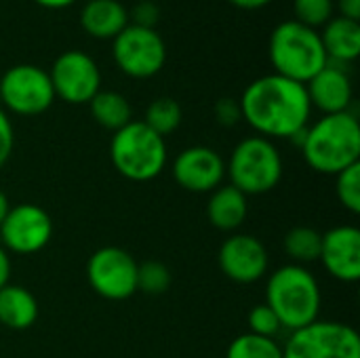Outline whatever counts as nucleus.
I'll list each match as a JSON object with an SVG mask.
<instances>
[{"label":"nucleus","instance_id":"1","mask_svg":"<svg viewBox=\"0 0 360 358\" xmlns=\"http://www.w3.org/2000/svg\"><path fill=\"white\" fill-rule=\"evenodd\" d=\"M243 120L266 139H293L312 116L306 84L278 74H266L247 84L240 99Z\"/></svg>","mask_w":360,"mask_h":358},{"label":"nucleus","instance_id":"2","mask_svg":"<svg viewBox=\"0 0 360 358\" xmlns=\"http://www.w3.org/2000/svg\"><path fill=\"white\" fill-rule=\"evenodd\" d=\"M306 165L321 175H338L360 162V122L354 112L323 114L291 139Z\"/></svg>","mask_w":360,"mask_h":358},{"label":"nucleus","instance_id":"3","mask_svg":"<svg viewBox=\"0 0 360 358\" xmlns=\"http://www.w3.org/2000/svg\"><path fill=\"white\" fill-rule=\"evenodd\" d=\"M264 304L276 314L283 329L297 331L319 321L323 306L321 285L306 266L285 264L268 276Z\"/></svg>","mask_w":360,"mask_h":358},{"label":"nucleus","instance_id":"4","mask_svg":"<svg viewBox=\"0 0 360 358\" xmlns=\"http://www.w3.org/2000/svg\"><path fill=\"white\" fill-rule=\"evenodd\" d=\"M268 59L274 74L306 84L327 63L319 30H312L295 19L278 23L268 40Z\"/></svg>","mask_w":360,"mask_h":358},{"label":"nucleus","instance_id":"5","mask_svg":"<svg viewBox=\"0 0 360 358\" xmlns=\"http://www.w3.org/2000/svg\"><path fill=\"white\" fill-rule=\"evenodd\" d=\"M110 160L120 177L146 184L165 171L169 162L167 141L143 120H131L112 135Z\"/></svg>","mask_w":360,"mask_h":358},{"label":"nucleus","instance_id":"6","mask_svg":"<svg viewBox=\"0 0 360 358\" xmlns=\"http://www.w3.org/2000/svg\"><path fill=\"white\" fill-rule=\"evenodd\" d=\"M283 173L285 162L281 150L272 139L259 135L240 139L226 162L230 186L240 190L245 196H262L276 190Z\"/></svg>","mask_w":360,"mask_h":358},{"label":"nucleus","instance_id":"7","mask_svg":"<svg viewBox=\"0 0 360 358\" xmlns=\"http://www.w3.org/2000/svg\"><path fill=\"white\" fill-rule=\"evenodd\" d=\"M283 358H360V335L346 323L319 319L289 333Z\"/></svg>","mask_w":360,"mask_h":358},{"label":"nucleus","instance_id":"8","mask_svg":"<svg viewBox=\"0 0 360 358\" xmlns=\"http://www.w3.org/2000/svg\"><path fill=\"white\" fill-rule=\"evenodd\" d=\"M55 103L49 72L34 63H17L0 76V108L17 116H40Z\"/></svg>","mask_w":360,"mask_h":358},{"label":"nucleus","instance_id":"9","mask_svg":"<svg viewBox=\"0 0 360 358\" xmlns=\"http://www.w3.org/2000/svg\"><path fill=\"white\" fill-rule=\"evenodd\" d=\"M112 59L129 78L146 80L165 68L167 44L156 30L129 23L112 40Z\"/></svg>","mask_w":360,"mask_h":358},{"label":"nucleus","instance_id":"10","mask_svg":"<svg viewBox=\"0 0 360 358\" xmlns=\"http://www.w3.org/2000/svg\"><path fill=\"white\" fill-rule=\"evenodd\" d=\"M137 260L122 247H101L86 262L91 289L108 302H124L137 293Z\"/></svg>","mask_w":360,"mask_h":358},{"label":"nucleus","instance_id":"11","mask_svg":"<svg viewBox=\"0 0 360 358\" xmlns=\"http://www.w3.org/2000/svg\"><path fill=\"white\" fill-rule=\"evenodd\" d=\"M49 78L55 91V99L72 106L89 103L101 91V70L97 61L78 49L61 53L53 61Z\"/></svg>","mask_w":360,"mask_h":358},{"label":"nucleus","instance_id":"12","mask_svg":"<svg viewBox=\"0 0 360 358\" xmlns=\"http://www.w3.org/2000/svg\"><path fill=\"white\" fill-rule=\"evenodd\" d=\"M53 238V219L51 215L34 205L21 203L8 209L0 226V245L6 253L15 255H34L40 253Z\"/></svg>","mask_w":360,"mask_h":358},{"label":"nucleus","instance_id":"13","mask_svg":"<svg viewBox=\"0 0 360 358\" xmlns=\"http://www.w3.org/2000/svg\"><path fill=\"white\" fill-rule=\"evenodd\" d=\"M217 264L221 274L232 283L253 285L268 274L270 255L257 236L234 232L221 243L217 251Z\"/></svg>","mask_w":360,"mask_h":358},{"label":"nucleus","instance_id":"14","mask_svg":"<svg viewBox=\"0 0 360 358\" xmlns=\"http://www.w3.org/2000/svg\"><path fill=\"white\" fill-rule=\"evenodd\" d=\"M171 173L186 192L211 194L226 179V160L209 146H190L175 156Z\"/></svg>","mask_w":360,"mask_h":358},{"label":"nucleus","instance_id":"15","mask_svg":"<svg viewBox=\"0 0 360 358\" xmlns=\"http://www.w3.org/2000/svg\"><path fill=\"white\" fill-rule=\"evenodd\" d=\"M319 262L340 283L360 281V230L356 226H335L323 234Z\"/></svg>","mask_w":360,"mask_h":358},{"label":"nucleus","instance_id":"16","mask_svg":"<svg viewBox=\"0 0 360 358\" xmlns=\"http://www.w3.org/2000/svg\"><path fill=\"white\" fill-rule=\"evenodd\" d=\"M306 91L312 110L316 108L323 114L348 112L354 97L350 74L346 72L344 65L333 61H329L314 78L306 82Z\"/></svg>","mask_w":360,"mask_h":358},{"label":"nucleus","instance_id":"17","mask_svg":"<svg viewBox=\"0 0 360 358\" xmlns=\"http://www.w3.org/2000/svg\"><path fill=\"white\" fill-rule=\"evenodd\" d=\"M247 215H249V196H245L234 186L221 184L209 194L207 217L215 230L234 234L247 222Z\"/></svg>","mask_w":360,"mask_h":358},{"label":"nucleus","instance_id":"18","mask_svg":"<svg viewBox=\"0 0 360 358\" xmlns=\"http://www.w3.org/2000/svg\"><path fill=\"white\" fill-rule=\"evenodd\" d=\"M129 25V8L120 0H89L80 11V27L99 40H114Z\"/></svg>","mask_w":360,"mask_h":358},{"label":"nucleus","instance_id":"19","mask_svg":"<svg viewBox=\"0 0 360 358\" xmlns=\"http://www.w3.org/2000/svg\"><path fill=\"white\" fill-rule=\"evenodd\" d=\"M327 59L340 65L352 63L360 55V21L331 17L319 32Z\"/></svg>","mask_w":360,"mask_h":358},{"label":"nucleus","instance_id":"20","mask_svg":"<svg viewBox=\"0 0 360 358\" xmlns=\"http://www.w3.org/2000/svg\"><path fill=\"white\" fill-rule=\"evenodd\" d=\"M40 314L38 300L21 285H4L0 289V325L13 331L30 329Z\"/></svg>","mask_w":360,"mask_h":358},{"label":"nucleus","instance_id":"21","mask_svg":"<svg viewBox=\"0 0 360 358\" xmlns=\"http://www.w3.org/2000/svg\"><path fill=\"white\" fill-rule=\"evenodd\" d=\"M89 108H91L93 120L112 133H116L118 129H122L124 124H129L133 120V108H131L129 99L124 95H120L118 91L101 89L89 101Z\"/></svg>","mask_w":360,"mask_h":358},{"label":"nucleus","instance_id":"22","mask_svg":"<svg viewBox=\"0 0 360 358\" xmlns=\"http://www.w3.org/2000/svg\"><path fill=\"white\" fill-rule=\"evenodd\" d=\"M321 243H323V234L319 230H314L310 226H295L285 234L283 249H285L287 257L291 260V264L306 266V264L319 262Z\"/></svg>","mask_w":360,"mask_h":358},{"label":"nucleus","instance_id":"23","mask_svg":"<svg viewBox=\"0 0 360 358\" xmlns=\"http://www.w3.org/2000/svg\"><path fill=\"white\" fill-rule=\"evenodd\" d=\"M181 120H184L181 106L173 97H158V99H154L148 106L146 116H143V122L154 133H158L160 137H167V135L175 133L179 129Z\"/></svg>","mask_w":360,"mask_h":358},{"label":"nucleus","instance_id":"24","mask_svg":"<svg viewBox=\"0 0 360 358\" xmlns=\"http://www.w3.org/2000/svg\"><path fill=\"white\" fill-rule=\"evenodd\" d=\"M226 358H283V346L272 338H262L247 331L230 342Z\"/></svg>","mask_w":360,"mask_h":358},{"label":"nucleus","instance_id":"25","mask_svg":"<svg viewBox=\"0 0 360 358\" xmlns=\"http://www.w3.org/2000/svg\"><path fill=\"white\" fill-rule=\"evenodd\" d=\"M173 283L171 270L156 260H148L137 266V291L146 295H162Z\"/></svg>","mask_w":360,"mask_h":358},{"label":"nucleus","instance_id":"26","mask_svg":"<svg viewBox=\"0 0 360 358\" xmlns=\"http://www.w3.org/2000/svg\"><path fill=\"white\" fill-rule=\"evenodd\" d=\"M335 196L352 215L360 213V162L335 175Z\"/></svg>","mask_w":360,"mask_h":358},{"label":"nucleus","instance_id":"27","mask_svg":"<svg viewBox=\"0 0 360 358\" xmlns=\"http://www.w3.org/2000/svg\"><path fill=\"white\" fill-rule=\"evenodd\" d=\"M293 13L295 21L319 30L323 27L335 13V2L333 0H293Z\"/></svg>","mask_w":360,"mask_h":358},{"label":"nucleus","instance_id":"28","mask_svg":"<svg viewBox=\"0 0 360 358\" xmlns=\"http://www.w3.org/2000/svg\"><path fill=\"white\" fill-rule=\"evenodd\" d=\"M247 325H249V333H255L262 338H272V340H276V335L283 331L281 321L266 304H257L251 308V312L247 317Z\"/></svg>","mask_w":360,"mask_h":358},{"label":"nucleus","instance_id":"29","mask_svg":"<svg viewBox=\"0 0 360 358\" xmlns=\"http://www.w3.org/2000/svg\"><path fill=\"white\" fill-rule=\"evenodd\" d=\"M158 19H160V8L152 0H139L129 11V23L139 25V27H152V30H156Z\"/></svg>","mask_w":360,"mask_h":358},{"label":"nucleus","instance_id":"30","mask_svg":"<svg viewBox=\"0 0 360 358\" xmlns=\"http://www.w3.org/2000/svg\"><path fill=\"white\" fill-rule=\"evenodd\" d=\"M215 120L217 124L230 129V127H236L240 120H243V114H240V103L238 99H232V97H221L217 103H215Z\"/></svg>","mask_w":360,"mask_h":358},{"label":"nucleus","instance_id":"31","mask_svg":"<svg viewBox=\"0 0 360 358\" xmlns=\"http://www.w3.org/2000/svg\"><path fill=\"white\" fill-rule=\"evenodd\" d=\"M15 150V129L8 114L0 108V171L11 160Z\"/></svg>","mask_w":360,"mask_h":358},{"label":"nucleus","instance_id":"32","mask_svg":"<svg viewBox=\"0 0 360 358\" xmlns=\"http://www.w3.org/2000/svg\"><path fill=\"white\" fill-rule=\"evenodd\" d=\"M335 8L340 11V17L360 21V0H333Z\"/></svg>","mask_w":360,"mask_h":358},{"label":"nucleus","instance_id":"33","mask_svg":"<svg viewBox=\"0 0 360 358\" xmlns=\"http://www.w3.org/2000/svg\"><path fill=\"white\" fill-rule=\"evenodd\" d=\"M8 281H11V255L0 245V289L8 285Z\"/></svg>","mask_w":360,"mask_h":358},{"label":"nucleus","instance_id":"34","mask_svg":"<svg viewBox=\"0 0 360 358\" xmlns=\"http://www.w3.org/2000/svg\"><path fill=\"white\" fill-rule=\"evenodd\" d=\"M230 2L238 8H245V11H257V8L268 6L272 0H230Z\"/></svg>","mask_w":360,"mask_h":358},{"label":"nucleus","instance_id":"35","mask_svg":"<svg viewBox=\"0 0 360 358\" xmlns=\"http://www.w3.org/2000/svg\"><path fill=\"white\" fill-rule=\"evenodd\" d=\"M34 2L42 8H65V6L74 4L76 0H34Z\"/></svg>","mask_w":360,"mask_h":358},{"label":"nucleus","instance_id":"36","mask_svg":"<svg viewBox=\"0 0 360 358\" xmlns=\"http://www.w3.org/2000/svg\"><path fill=\"white\" fill-rule=\"evenodd\" d=\"M8 209H11V203H8L6 194L0 190V226H2V222H4V217H6V213H8Z\"/></svg>","mask_w":360,"mask_h":358}]
</instances>
